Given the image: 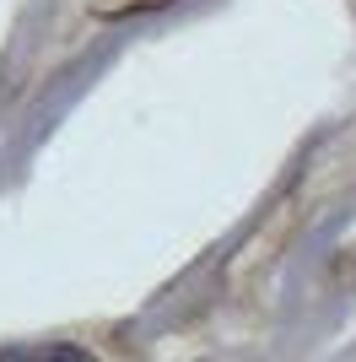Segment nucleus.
Returning <instances> with one entry per match:
<instances>
[{
    "mask_svg": "<svg viewBox=\"0 0 356 362\" xmlns=\"http://www.w3.org/2000/svg\"><path fill=\"white\" fill-rule=\"evenodd\" d=\"M0 362H97V357L87 346L54 341V346H11V351H0Z\"/></svg>",
    "mask_w": 356,
    "mask_h": 362,
    "instance_id": "1",
    "label": "nucleus"
}]
</instances>
